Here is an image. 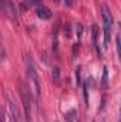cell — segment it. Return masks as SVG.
<instances>
[{"instance_id": "1", "label": "cell", "mask_w": 121, "mask_h": 122, "mask_svg": "<svg viewBox=\"0 0 121 122\" xmlns=\"http://www.w3.org/2000/svg\"><path fill=\"white\" fill-rule=\"evenodd\" d=\"M101 13H103V23H104V47L107 48L110 44L111 38V30H113V16L107 4L101 6Z\"/></svg>"}, {"instance_id": "2", "label": "cell", "mask_w": 121, "mask_h": 122, "mask_svg": "<svg viewBox=\"0 0 121 122\" xmlns=\"http://www.w3.org/2000/svg\"><path fill=\"white\" fill-rule=\"evenodd\" d=\"M26 65H27V72H29V77H30V81L34 87V94H36V98L38 99L40 97V80H38V74H37V70L34 67V62H33V58H31L30 54H26Z\"/></svg>"}, {"instance_id": "3", "label": "cell", "mask_w": 121, "mask_h": 122, "mask_svg": "<svg viewBox=\"0 0 121 122\" xmlns=\"http://www.w3.org/2000/svg\"><path fill=\"white\" fill-rule=\"evenodd\" d=\"M20 94H22V101H23V108H24V115L27 122H33V114H31V94L24 82H20Z\"/></svg>"}, {"instance_id": "4", "label": "cell", "mask_w": 121, "mask_h": 122, "mask_svg": "<svg viewBox=\"0 0 121 122\" xmlns=\"http://www.w3.org/2000/svg\"><path fill=\"white\" fill-rule=\"evenodd\" d=\"M36 16H37L40 20H49L53 14H51V11H50L47 7H44V6H37V7H36Z\"/></svg>"}, {"instance_id": "5", "label": "cell", "mask_w": 121, "mask_h": 122, "mask_svg": "<svg viewBox=\"0 0 121 122\" xmlns=\"http://www.w3.org/2000/svg\"><path fill=\"white\" fill-rule=\"evenodd\" d=\"M9 105H10V111H11V115H13V121L14 122H23L22 117H20V112H19V109H17V107L14 104V101L10 97H9Z\"/></svg>"}, {"instance_id": "6", "label": "cell", "mask_w": 121, "mask_h": 122, "mask_svg": "<svg viewBox=\"0 0 121 122\" xmlns=\"http://www.w3.org/2000/svg\"><path fill=\"white\" fill-rule=\"evenodd\" d=\"M57 36H59V24H56L53 29V51L59 57V38H57Z\"/></svg>"}, {"instance_id": "7", "label": "cell", "mask_w": 121, "mask_h": 122, "mask_svg": "<svg viewBox=\"0 0 121 122\" xmlns=\"http://www.w3.org/2000/svg\"><path fill=\"white\" fill-rule=\"evenodd\" d=\"M51 78H53V82L54 84H60L61 81V72H60V68L57 67V65H54L53 68H51Z\"/></svg>"}, {"instance_id": "8", "label": "cell", "mask_w": 121, "mask_h": 122, "mask_svg": "<svg viewBox=\"0 0 121 122\" xmlns=\"http://www.w3.org/2000/svg\"><path fill=\"white\" fill-rule=\"evenodd\" d=\"M66 119L68 122H76L78 119V112H77V109H71V111H68L67 114H66Z\"/></svg>"}, {"instance_id": "9", "label": "cell", "mask_w": 121, "mask_h": 122, "mask_svg": "<svg viewBox=\"0 0 121 122\" xmlns=\"http://www.w3.org/2000/svg\"><path fill=\"white\" fill-rule=\"evenodd\" d=\"M107 85H108V70L107 67H104L103 68V87L107 88Z\"/></svg>"}, {"instance_id": "10", "label": "cell", "mask_w": 121, "mask_h": 122, "mask_svg": "<svg viewBox=\"0 0 121 122\" xmlns=\"http://www.w3.org/2000/svg\"><path fill=\"white\" fill-rule=\"evenodd\" d=\"M76 80H77V85H81V67L80 65L76 68Z\"/></svg>"}, {"instance_id": "11", "label": "cell", "mask_w": 121, "mask_h": 122, "mask_svg": "<svg viewBox=\"0 0 121 122\" xmlns=\"http://www.w3.org/2000/svg\"><path fill=\"white\" fill-rule=\"evenodd\" d=\"M97 38H98V27L93 26V43H94V46H97Z\"/></svg>"}, {"instance_id": "12", "label": "cell", "mask_w": 121, "mask_h": 122, "mask_svg": "<svg viewBox=\"0 0 121 122\" xmlns=\"http://www.w3.org/2000/svg\"><path fill=\"white\" fill-rule=\"evenodd\" d=\"M77 30H78V38L81 37V31H83V26L81 24H77Z\"/></svg>"}, {"instance_id": "13", "label": "cell", "mask_w": 121, "mask_h": 122, "mask_svg": "<svg viewBox=\"0 0 121 122\" xmlns=\"http://www.w3.org/2000/svg\"><path fill=\"white\" fill-rule=\"evenodd\" d=\"M66 4H67L68 7H71V6H73V0H66Z\"/></svg>"}, {"instance_id": "14", "label": "cell", "mask_w": 121, "mask_h": 122, "mask_svg": "<svg viewBox=\"0 0 121 122\" xmlns=\"http://www.w3.org/2000/svg\"><path fill=\"white\" fill-rule=\"evenodd\" d=\"M38 1H40V0H34V3H38Z\"/></svg>"}, {"instance_id": "15", "label": "cell", "mask_w": 121, "mask_h": 122, "mask_svg": "<svg viewBox=\"0 0 121 122\" xmlns=\"http://www.w3.org/2000/svg\"><path fill=\"white\" fill-rule=\"evenodd\" d=\"M54 1H56V3H59V1H60V0H54Z\"/></svg>"}, {"instance_id": "16", "label": "cell", "mask_w": 121, "mask_h": 122, "mask_svg": "<svg viewBox=\"0 0 121 122\" xmlns=\"http://www.w3.org/2000/svg\"><path fill=\"white\" fill-rule=\"evenodd\" d=\"M0 121H1V118H0Z\"/></svg>"}]
</instances>
